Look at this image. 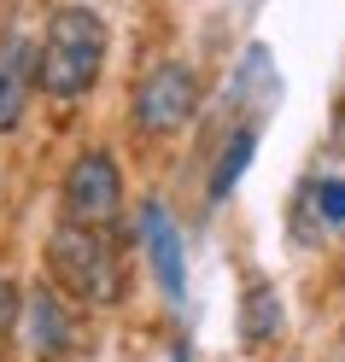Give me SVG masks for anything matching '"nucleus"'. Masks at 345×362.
Returning <instances> with one entry per match:
<instances>
[{
    "mask_svg": "<svg viewBox=\"0 0 345 362\" xmlns=\"http://www.w3.org/2000/svg\"><path fill=\"white\" fill-rule=\"evenodd\" d=\"M251 146H258V129H240L234 141L222 146V164H217V175H211V199H228V193H234V181L246 175V158H251Z\"/></svg>",
    "mask_w": 345,
    "mask_h": 362,
    "instance_id": "1a4fd4ad",
    "label": "nucleus"
},
{
    "mask_svg": "<svg viewBox=\"0 0 345 362\" xmlns=\"http://www.w3.org/2000/svg\"><path fill=\"white\" fill-rule=\"evenodd\" d=\"M316 216L328 228H345V181H322L316 187Z\"/></svg>",
    "mask_w": 345,
    "mask_h": 362,
    "instance_id": "9d476101",
    "label": "nucleus"
},
{
    "mask_svg": "<svg viewBox=\"0 0 345 362\" xmlns=\"http://www.w3.org/2000/svg\"><path fill=\"white\" fill-rule=\"evenodd\" d=\"M35 88H41V47L30 35H6L0 41V134L24 123Z\"/></svg>",
    "mask_w": 345,
    "mask_h": 362,
    "instance_id": "39448f33",
    "label": "nucleus"
},
{
    "mask_svg": "<svg viewBox=\"0 0 345 362\" xmlns=\"http://www.w3.org/2000/svg\"><path fill=\"white\" fill-rule=\"evenodd\" d=\"M141 240H147V257H152V275H158V286H164V298L181 304V292H188L181 234H176V222H170V211L158 205V199H147V205H141Z\"/></svg>",
    "mask_w": 345,
    "mask_h": 362,
    "instance_id": "423d86ee",
    "label": "nucleus"
},
{
    "mask_svg": "<svg viewBox=\"0 0 345 362\" xmlns=\"http://www.w3.org/2000/svg\"><path fill=\"white\" fill-rule=\"evenodd\" d=\"M106 64V24L88 6H64L53 12L47 41H41V94L47 100H82L100 82Z\"/></svg>",
    "mask_w": 345,
    "mask_h": 362,
    "instance_id": "f257e3e1",
    "label": "nucleus"
},
{
    "mask_svg": "<svg viewBox=\"0 0 345 362\" xmlns=\"http://www.w3.org/2000/svg\"><path fill=\"white\" fill-rule=\"evenodd\" d=\"M24 333H30V351H41V356H64V351H71V339H77L71 315H64V304L53 298V292H30Z\"/></svg>",
    "mask_w": 345,
    "mask_h": 362,
    "instance_id": "0eeeda50",
    "label": "nucleus"
},
{
    "mask_svg": "<svg viewBox=\"0 0 345 362\" xmlns=\"http://www.w3.org/2000/svg\"><path fill=\"white\" fill-rule=\"evenodd\" d=\"M47 263H53V275H59V286L71 292V298H94V304L118 298L111 252H106L100 228H88V222H71V216L59 222L53 240H47Z\"/></svg>",
    "mask_w": 345,
    "mask_h": 362,
    "instance_id": "f03ea898",
    "label": "nucleus"
},
{
    "mask_svg": "<svg viewBox=\"0 0 345 362\" xmlns=\"http://www.w3.org/2000/svg\"><path fill=\"white\" fill-rule=\"evenodd\" d=\"M59 199H64V216L71 222L106 228V222H118V211H123V175H118V164H111L106 152H82L77 164L64 170Z\"/></svg>",
    "mask_w": 345,
    "mask_h": 362,
    "instance_id": "20e7f679",
    "label": "nucleus"
},
{
    "mask_svg": "<svg viewBox=\"0 0 345 362\" xmlns=\"http://www.w3.org/2000/svg\"><path fill=\"white\" fill-rule=\"evenodd\" d=\"M199 111V82L188 64H158L135 88V129L141 134H176L188 129Z\"/></svg>",
    "mask_w": 345,
    "mask_h": 362,
    "instance_id": "7ed1b4c3",
    "label": "nucleus"
},
{
    "mask_svg": "<svg viewBox=\"0 0 345 362\" xmlns=\"http://www.w3.org/2000/svg\"><path fill=\"white\" fill-rule=\"evenodd\" d=\"M275 333H281V298H275L269 281H258V286H246V298H240V339L246 345H269Z\"/></svg>",
    "mask_w": 345,
    "mask_h": 362,
    "instance_id": "6e6552de",
    "label": "nucleus"
}]
</instances>
